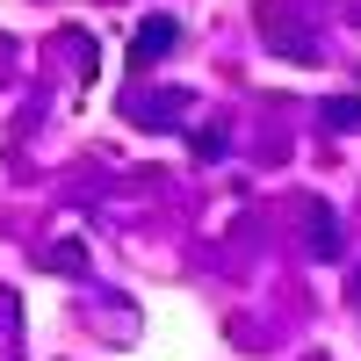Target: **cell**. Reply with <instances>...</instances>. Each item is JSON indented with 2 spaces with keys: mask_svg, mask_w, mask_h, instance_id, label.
I'll return each mask as SVG.
<instances>
[{
  "mask_svg": "<svg viewBox=\"0 0 361 361\" xmlns=\"http://www.w3.org/2000/svg\"><path fill=\"white\" fill-rule=\"evenodd\" d=\"M173 37H180V22H173V15H145V22H137L130 58H137V66H159V58L173 51Z\"/></svg>",
  "mask_w": 361,
  "mask_h": 361,
  "instance_id": "cell-1",
  "label": "cell"
},
{
  "mask_svg": "<svg viewBox=\"0 0 361 361\" xmlns=\"http://www.w3.org/2000/svg\"><path fill=\"white\" fill-rule=\"evenodd\" d=\"M333 123L340 130H361V102H333Z\"/></svg>",
  "mask_w": 361,
  "mask_h": 361,
  "instance_id": "cell-3",
  "label": "cell"
},
{
  "mask_svg": "<svg viewBox=\"0 0 361 361\" xmlns=\"http://www.w3.org/2000/svg\"><path fill=\"white\" fill-rule=\"evenodd\" d=\"M311 246H318L325 260H333V253H340V231H333V217H318V231H311Z\"/></svg>",
  "mask_w": 361,
  "mask_h": 361,
  "instance_id": "cell-2",
  "label": "cell"
}]
</instances>
